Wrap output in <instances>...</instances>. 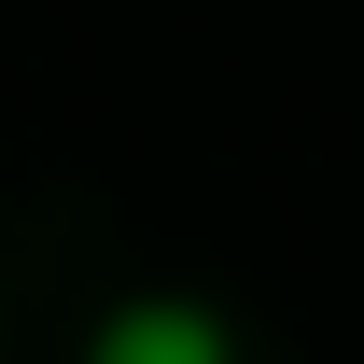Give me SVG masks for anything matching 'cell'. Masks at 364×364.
Returning <instances> with one entry per match:
<instances>
[{"instance_id": "obj_1", "label": "cell", "mask_w": 364, "mask_h": 364, "mask_svg": "<svg viewBox=\"0 0 364 364\" xmlns=\"http://www.w3.org/2000/svg\"><path fill=\"white\" fill-rule=\"evenodd\" d=\"M85 364H238V350H225V322L196 294H127V309H98Z\"/></svg>"}]
</instances>
